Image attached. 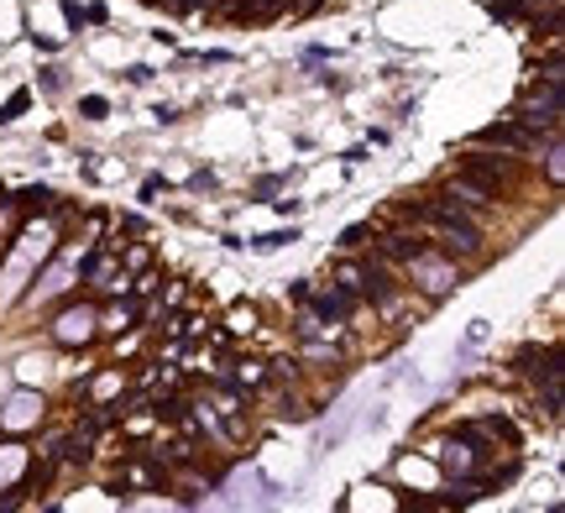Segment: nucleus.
<instances>
[{
  "mask_svg": "<svg viewBox=\"0 0 565 513\" xmlns=\"http://www.w3.org/2000/svg\"><path fill=\"white\" fill-rule=\"evenodd\" d=\"M200 5H209V0H174V11H200Z\"/></svg>",
  "mask_w": 565,
  "mask_h": 513,
  "instance_id": "obj_13",
  "label": "nucleus"
},
{
  "mask_svg": "<svg viewBox=\"0 0 565 513\" xmlns=\"http://www.w3.org/2000/svg\"><path fill=\"white\" fill-rule=\"evenodd\" d=\"M22 111H27V90H16L11 100H5V105H0V126H11L16 116H22Z\"/></svg>",
  "mask_w": 565,
  "mask_h": 513,
  "instance_id": "obj_9",
  "label": "nucleus"
},
{
  "mask_svg": "<svg viewBox=\"0 0 565 513\" xmlns=\"http://www.w3.org/2000/svg\"><path fill=\"white\" fill-rule=\"evenodd\" d=\"M16 205H22V210H53V189H42V183H37V189H22Z\"/></svg>",
  "mask_w": 565,
  "mask_h": 513,
  "instance_id": "obj_7",
  "label": "nucleus"
},
{
  "mask_svg": "<svg viewBox=\"0 0 565 513\" xmlns=\"http://www.w3.org/2000/svg\"><path fill=\"white\" fill-rule=\"evenodd\" d=\"M152 5H163V0H152Z\"/></svg>",
  "mask_w": 565,
  "mask_h": 513,
  "instance_id": "obj_14",
  "label": "nucleus"
},
{
  "mask_svg": "<svg viewBox=\"0 0 565 513\" xmlns=\"http://www.w3.org/2000/svg\"><path fill=\"white\" fill-rule=\"evenodd\" d=\"M147 79H152L147 63H131V68H126V85H147Z\"/></svg>",
  "mask_w": 565,
  "mask_h": 513,
  "instance_id": "obj_12",
  "label": "nucleus"
},
{
  "mask_svg": "<svg viewBox=\"0 0 565 513\" xmlns=\"http://www.w3.org/2000/svg\"><path fill=\"white\" fill-rule=\"evenodd\" d=\"M105 111H111V105H105L100 94H85V100H79V116H85V121H105Z\"/></svg>",
  "mask_w": 565,
  "mask_h": 513,
  "instance_id": "obj_10",
  "label": "nucleus"
},
{
  "mask_svg": "<svg viewBox=\"0 0 565 513\" xmlns=\"http://www.w3.org/2000/svg\"><path fill=\"white\" fill-rule=\"evenodd\" d=\"M450 194H461V205H472V210H481V205H492V200H498L487 183L472 179V174H461V168H455V179H450Z\"/></svg>",
  "mask_w": 565,
  "mask_h": 513,
  "instance_id": "obj_6",
  "label": "nucleus"
},
{
  "mask_svg": "<svg viewBox=\"0 0 565 513\" xmlns=\"http://www.w3.org/2000/svg\"><path fill=\"white\" fill-rule=\"evenodd\" d=\"M367 231H372V226H351V231L341 236V246H346V252H357V246L367 242Z\"/></svg>",
  "mask_w": 565,
  "mask_h": 513,
  "instance_id": "obj_11",
  "label": "nucleus"
},
{
  "mask_svg": "<svg viewBox=\"0 0 565 513\" xmlns=\"http://www.w3.org/2000/svg\"><path fill=\"white\" fill-rule=\"evenodd\" d=\"M351 309H357V294H346V288H330V294H314V299H309V315H314L320 325H346Z\"/></svg>",
  "mask_w": 565,
  "mask_h": 513,
  "instance_id": "obj_3",
  "label": "nucleus"
},
{
  "mask_svg": "<svg viewBox=\"0 0 565 513\" xmlns=\"http://www.w3.org/2000/svg\"><path fill=\"white\" fill-rule=\"evenodd\" d=\"M288 242H298L294 226H288V231H268V236H257L252 246H257V252H278V246H288Z\"/></svg>",
  "mask_w": 565,
  "mask_h": 513,
  "instance_id": "obj_8",
  "label": "nucleus"
},
{
  "mask_svg": "<svg viewBox=\"0 0 565 513\" xmlns=\"http://www.w3.org/2000/svg\"><path fill=\"white\" fill-rule=\"evenodd\" d=\"M424 252H429V242H419V236H409V231H387V236H377V257H383V262H409V268H414Z\"/></svg>",
  "mask_w": 565,
  "mask_h": 513,
  "instance_id": "obj_4",
  "label": "nucleus"
},
{
  "mask_svg": "<svg viewBox=\"0 0 565 513\" xmlns=\"http://www.w3.org/2000/svg\"><path fill=\"white\" fill-rule=\"evenodd\" d=\"M472 142H476V148H498V152H539V131H529L524 121L503 116L498 126H481Z\"/></svg>",
  "mask_w": 565,
  "mask_h": 513,
  "instance_id": "obj_2",
  "label": "nucleus"
},
{
  "mask_svg": "<svg viewBox=\"0 0 565 513\" xmlns=\"http://www.w3.org/2000/svg\"><path fill=\"white\" fill-rule=\"evenodd\" d=\"M94 320H100V315H94V304L63 309L59 325H53V335H59V341H90V335H94Z\"/></svg>",
  "mask_w": 565,
  "mask_h": 513,
  "instance_id": "obj_5",
  "label": "nucleus"
},
{
  "mask_svg": "<svg viewBox=\"0 0 565 513\" xmlns=\"http://www.w3.org/2000/svg\"><path fill=\"white\" fill-rule=\"evenodd\" d=\"M398 215H409L419 220L424 231H435L446 252H461V257H476L481 252V226H476L466 205H455V200H424V205H398Z\"/></svg>",
  "mask_w": 565,
  "mask_h": 513,
  "instance_id": "obj_1",
  "label": "nucleus"
}]
</instances>
